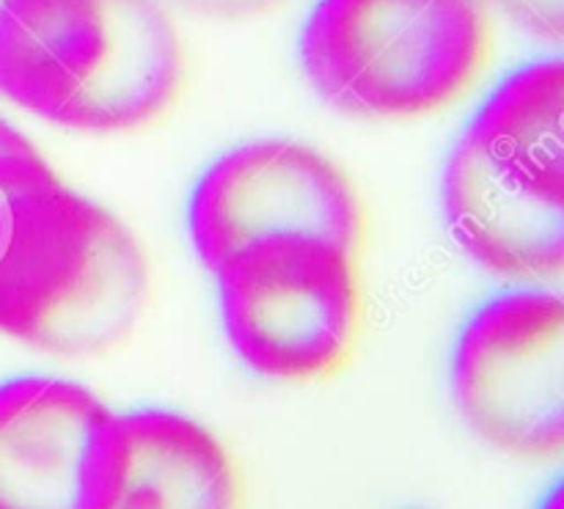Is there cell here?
Instances as JSON below:
<instances>
[{"instance_id":"obj_1","label":"cell","mask_w":564,"mask_h":509,"mask_svg":"<svg viewBox=\"0 0 564 509\" xmlns=\"http://www.w3.org/2000/svg\"><path fill=\"white\" fill-rule=\"evenodd\" d=\"M187 83V50L163 0H3L0 97L80 132L163 119Z\"/></svg>"},{"instance_id":"obj_2","label":"cell","mask_w":564,"mask_h":509,"mask_svg":"<svg viewBox=\"0 0 564 509\" xmlns=\"http://www.w3.org/2000/svg\"><path fill=\"white\" fill-rule=\"evenodd\" d=\"M564 66L538 61L477 110L444 174L463 251L496 275L554 284L564 270Z\"/></svg>"},{"instance_id":"obj_3","label":"cell","mask_w":564,"mask_h":509,"mask_svg":"<svg viewBox=\"0 0 564 509\" xmlns=\"http://www.w3.org/2000/svg\"><path fill=\"white\" fill-rule=\"evenodd\" d=\"M494 44L488 0H317L297 53L330 108L397 121L466 97L488 69Z\"/></svg>"},{"instance_id":"obj_4","label":"cell","mask_w":564,"mask_h":509,"mask_svg":"<svg viewBox=\"0 0 564 509\" xmlns=\"http://www.w3.org/2000/svg\"><path fill=\"white\" fill-rule=\"evenodd\" d=\"M149 281L135 235L61 182L28 209L3 259L0 334L50 356H105L135 331Z\"/></svg>"},{"instance_id":"obj_5","label":"cell","mask_w":564,"mask_h":509,"mask_svg":"<svg viewBox=\"0 0 564 509\" xmlns=\"http://www.w3.org/2000/svg\"><path fill=\"white\" fill-rule=\"evenodd\" d=\"M226 336L264 378L317 383L345 372L364 328L358 253L306 237L253 242L215 270Z\"/></svg>"},{"instance_id":"obj_6","label":"cell","mask_w":564,"mask_h":509,"mask_svg":"<svg viewBox=\"0 0 564 509\" xmlns=\"http://www.w3.org/2000/svg\"><path fill=\"white\" fill-rule=\"evenodd\" d=\"M187 231L213 273L275 237L334 242L361 257L367 209L328 154L297 141H253L204 171L187 204Z\"/></svg>"},{"instance_id":"obj_7","label":"cell","mask_w":564,"mask_h":509,"mask_svg":"<svg viewBox=\"0 0 564 509\" xmlns=\"http://www.w3.org/2000/svg\"><path fill=\"white\" fill-rule=\"evenodd\" d=\"M452 389L468 427L518 461L564 452V303L523 290L485 303L457 339Z\"/></svg>"},{"instance_id":"obj_8","label":"cell","mask_w":564,"mask_h":509,"mask_svg":"<svg viewBox=\"0 0 564 509\" xmlns=\"http://www.w3.org/2000/svg\"><path fill=\"white\" fill-rule=\"evenodd\" d=\"M121 463L119 416L58 378L0 383V509H108Z\"/></svg>"},{"instance_id":"obj_9","label":"cell","mask_w":564,"mask_h":509,"mask_svg":"<svg viewBox=\"0 0 564 509\" xmlns=\"http://www.w3.org/2000/svg\"><path fill=\"white\" fill-rule=\"evenodd\" d=\"M121 463L108 509H246L231 452L193 419L171 411L119 416Z\"/></svg>"},{"instance_id":"obj_10","label":"cell","mask_w":564,"mask_h":509,"mask_svg":"<svg viewBox=\"0 0 564 509\" xmlns=\"http://www.w3.org/2000/svg\"><path fill=\"white\" fill-rule=\"evenodd\" d=\"M61 182L31 138L0 119V268L28 209Z\"/></svg>"},{"instance_id":"obj_11","label":"cell","mask_w":564,"mask_h":509,"mask_svg":"<svg viewBox=\"0 0 564 509\" xmlns=\"http://www.w3.org/2000/svg\"><path fill=\"white\" fill-rule=\"evenodd\" d=\"M507 20L540 42L560 44L564 36V0H488Z\"/></svg>"},{"instance_id":"obj_12","label":"cell","mask_w":564,"mask_h":509,"mask_svg":"<svg viewBox=\"0 0 564 509\" xmlns=\"http://www.w3.org/2000/svg\"><path fill=\"white\" fill-rule=\"evenodd\" d=\"M171 3L182 6L191 14L207 17V20L242 22L270 14V11L281 9L286 0H171Z\"/></svg>"},{"instance_id":"obj_13","label":"cell","mask_w":564,"mask_h":509,"mask_svg":"<svg viewBox=\"0 0 564 509\" xmlns=\"http://www.w3.org/2000/svg\"><path fill=\"white\" fill-rule=\"evenodd\" d=\"M540 509H562V490H560V488H556V490H554V494H551V496H549V499H545V505H543V507H540Z\"/></svg>"},{"instance_id":"obj_14","label":"cell","mask_w":564,"mask_h":509,"mask_svg":"<svg viewBox=\"0 0 564 509\" xmlns=\"http://www.w3.org/2000/svg\"><path fill=\"white\" fill-rule=\"evenodd\" d=\"M0 9H3V0H0Z\"/></svg>"}]
</instances>
